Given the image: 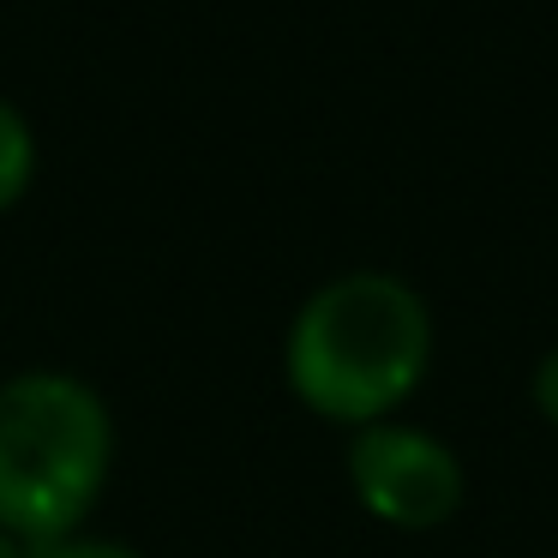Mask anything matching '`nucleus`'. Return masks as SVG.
Instances as JSON below:
<instances>
[{
    "label": "nucleus",
    "instance_id": "f257e3e1",
    "mask_svg": "<svg viewBox=\"0 0 558 558\" xmlns=\"http://www.w3.org/2000/svg\"><path fill=\"white\" fill-rule=\"evenodd\" d=\"M433 361L426 301L390 270H349L325 282L289 325V390L337 426L390 421Z\"/></svg>",
    "mask_w": 558,
    "mask_h": 558
},
{
    "label": "nucleus",
    "instance_id": "20e7f679",
    "mask_svg": "<svg viewBox=\"0 0 558 558\" xmlns=\"http://www.w3.org/2000/svg\"><path fill=\"white\" fill-rule=\"evenodd\" d=\"M31 174H37V138H31V121L0 97V210H13L25 198Z\"/></svg>",
    "mask_w": 558,
    "mask_h": 558
},
{
    "label": "nucleus",
    "instance_id": "7ed1b4c3",
    "mask_svg": "<svg viewBox=\"0 0 558 558\" xmlns=\"http://www.w3.org/2000/svg\"><path fill=\"white\" fill-rule=\"evenodd\" d=\"M349 486L366 517L390 529H445L462 510V462L445 438L402 421H373L349 445Z\"/></svg>",
    "mask_w": 558,
    "mask_h": 558
},
{
    "label": "nucleus",
    "instance_id": "423d86ee",
    "mask_svg": "<svg viewBox=\"0 0 558 558\" xmlns=\"http://www.w3.org/2000/svg\"><path fill=\"white\" fill-rule=\"evenodd\" d=\"M534 402H541V414L558 426V349L546 354V361H541V373H534Z\"/></svg>",
    "mask_w": 558,
    "mask_h": 558
},
{
    "label": "nucleus",
    "instance_id": "f03ea898",
    "mask_svg": "<svg viewBox=\"0 0 558 558\" xmlns=\"http://www.w3.org/2000/svg\"><path fill=\"white\" fill-rule=\"evenodd\" d=\"M114 462L109 402L73 373H19L0 385V529L61 541L90 517Z\"/></svg>",
    "mask_w": 558,
    "mask_h": 558
},
{
    "label": "nucleus",
    "instance_id": "39448f33",
    "mask_svg": "<svg viewBox=\"0 0 558 558\" xmlns=\"http://www.w3.org/2000/svg\"><path fill=\"white\" fill-rule=\"evenodd\" d=\"M25 558H138L126 541H102V534H61V541H37Z\"/></svg>",
    "mask_w": 558,
    "mask_h": 558
},
{
    "label": "nucleus",
    "instance_id": "0eeeda50",
    "mask_svg": "<svg viewBox=\"0 0 558 558\" xmlns=\"http://www.w3.org/2000/svg\"><path fill=\"white\" fill-rule=\"evenodd\" d=\"M0 558H25V546H19V541H13V534H7V529H0Z\"/></svg>",
    "mask_w": 558,
    "mask_h": 558
}]
</instances>
